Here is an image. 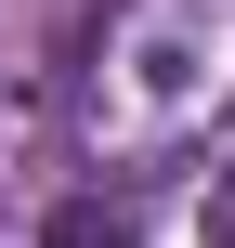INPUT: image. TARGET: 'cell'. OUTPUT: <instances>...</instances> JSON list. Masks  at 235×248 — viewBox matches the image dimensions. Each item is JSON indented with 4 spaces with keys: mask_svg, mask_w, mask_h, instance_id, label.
<instances>
[{
    "mask_svg": "<svg viewBox=\"0 0 235 248\" xmlns=\"http://www.w3.org/2000/svg\"><path fill=\"white\" fill-rule=\"evenodd\" d=\"M209 248H235V183H222V196H209Z\"/></svg>",
    "mask_w": 235,
    "mask_h": 248,
    "instance_id": "1",
    "label": "cell"
}]
</instances>
